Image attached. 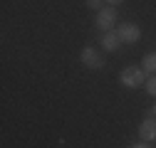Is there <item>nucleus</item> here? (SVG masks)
I'll use <instances>...</instances> for the list:
<instances>
[{
    "label": "nucleus",
    "mask_w": 156,
    "mask_h": 148,
    "mask_svg": "<svg viewBox=\"0 0 156 148\" xmlns=\"http://www.w3.org/2000/svg\"><path fill=\"white\" fill-rule=\"evenodd\" d=\"M146 79H149V74H146L141 67H124L122 74H119V84L126 86V89L141 86V84H146Z\"/></svg>",
    "instance_id": "1"
},
{
    "label": "nucleus",
    "mask_w": 156,
    "mask_h": 148,
    "mask_svg": "<svg viewBox=\"0 0 156 148\" xmlns=\"http://www.w3.org/2000/svg\"><path fill=\"white\" fill-rule=\"evenodd\" d=\"M116 8H102L99 12H97V17H94V25H97V30L99 32H112L114 30V22H116Z\"/></svg>",
    "instance_id": "2"
},
{
    "label": "nucleus",
    "mask_w": 156,
    "mask_h": 148,
    "mask_svg": "<svg viewBox=\"0 0 156 148\" xmlns=\"http://www.w3.org/2000/svg\"><path fill=\"white\" fill-rule=\"evenodd\" d=\"M116 35H119V40L124 45H136L141 40V30H139V25H134V22H122L119 27H116Z\"/></svg>",
    "instance_id": "3"
},
{
    "label": "nucleus",
    "mask_w": 156,
    "mask_h": 148,
    "mask_svg": "<svg viewBox=\"0 0 156 148\" xmlns=\"http://www.w3.org/2000/svg\"><path fill=\"white\" fill-rule=\"evenodd\" d=\"M80 59H82V64L84 67H89V69H102L104 67V57L99 52H97L94 47H82V52H80Z\"/></svg>",
    "instance_id": "4"
},
{
    "label": "nucleus",
    "mask_w": 156,
    "mask_h": 148,
    "mask_svg": "<svg viewBox=\"0 0 156 148\" xmlns=\"http://www.w3.org/2000/svg\"><path fill=\"white\" fill-rule=\"evenodd\" d=\"M139 136H141V141H156V116H149V119H144L141 123H139Z\"/></svg>",
    "instance_id": "5"
},
{
    "label": "nucleus",
    "mask_w": 156,
    "mask_h": 148,
    "mask_svg": "<svg viewBox=\"0 0 156 148\" xmlns=\"http://www.w3.org/2000/svg\"><path fill=\"white\" fill-rule=\"evenodd\" d=\"M99 42H102V49H104V52H116V49H119V45H122V40H119V35H116V30L104 32Z\"/></svg>",
    "instance_id": "6"
},
{
    "label": "nucleus",
    "mask_w": 156,
    "mask_h": 148,
    "mask_svg": "<svg viewBox=\"0 0 156 148\" xmlns=\"http://www.w3.org/2000/svg\"><path fill=\"white\" fill-rule=\"evenodd\" d=\"M141 69L149 74H156V52H149V54H144V59H141Z\"/></svg>",
    "instance_id": "7"
},
{
    "label": "nucleus",
    "mask_w": 156,
    "mask_h": 148,
    "mask_svg": "<svg viewBox=\"0 0 156 148\" xmlns=\"http://www.w3.org/2000/svg\"><path fill=\"white\" fill-rule=\"evenodd\" d=\"M144 86H146V91H149L151 96H156V74H151V77L146 79V84H144Z\"/></svg>",
    "instance_id": "8"
},
{
    "label": "nucleus",
    "mask_w": 156,
    "mask_h": 148,
    "mask_svg": "<svg viewBox=\"0 0 156 148\" xmlns=\"http://www.w3.org/2000/svg\"><path fill=\"white\" fill-rule=\"evenodd\" d=\"M84 3H87V8H89V10H97V12H99V10H102V5H104V0H84Z\"/></svg>",
    "instance_id": "9"
},
{
    "label": "nucleus",
    "mask_w": 156,
    "mask_h": 148,
    "mask_svg": "<svg viewBox=\"0 0 156 148\" xmlns=\"http://www.w3.org/2000/svg\"><path fill=\"white\" fill-rule=\"evenodd\" d=\"M104 3H107V5H112V8H116L119 3H124V0H104Z\"/></svg>",
    "instance_id": "10"
},
{
    "label": "nucleus",
    "mask_w": 156,
    "mask_h": 148,
    "mask_svg": "<svg viewBox=\"0 0 156 148\" xmlns=\"http://www.w3.org/2000/svg\"><path fill=\"white\" fill-rule=\"evenodd\" d=\"M131 148H151V146H149V143L144 141V143H136V146H131Z\"/></svg>",
    "instance_id": "11"
},
{
    "label": "nucleus",
    "mask_w": 156,
    "mask_h": 148,
    "mask_svg": "<svg viewBox=\"0 0 156 148\" xmlns=\"http://www.w3.org/2000/svg\"><path fill=\"white\" fill-rule=\"evenodd\" d=\"M151 114H154V116H156V101H154V109H151Z\"/></svg>",
    "instance_id": "12"
}]
</instances>
